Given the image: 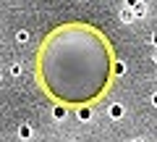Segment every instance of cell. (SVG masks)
<instances>
[{
	"instance_id": "6da1fadb",
	"label": "cell",
	"mask_w": 157,
	"mask_h": 142,
	"mask_svg": "<svg viewBox=\"0 0 157 142\" xmlns=\"http://www.w3.org/2000/svg\"><path fill=\"white\" fill-rule=\"evenodd\" d=\"M155 42H157V32H155Z\"/></svg>"
},
{
	"instance_id": "7a4b0ae2",
	"label": "cell",
	"mask_w": 157,
	"mask_h": 142,
	"mask_svg": "<svg viewBox=\"0 0 157 142\" xmlns=\"http://www.w3.org/2000/svg\"><path fill=\"white\" fill-rule=\"evenodd\" d=\"M155 105H157V95H155Z\"/></svg>"
}]
</instances>
